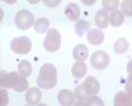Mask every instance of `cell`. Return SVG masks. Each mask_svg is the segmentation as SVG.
Returning <instances> with one entry per match:
<instances>
[{
	"label": "cell",
	"instance_id": "cell-1",
	"mask_svg": "<svg viewBox=\"0 0 132 106\" xmlns=\"http://www.w3.org/2000/svg\"><path fill=\"white\" fill-rule=\"evenodd\" d=\"M37 85L42 89H53L57 85V69L52 64H44L37 77Z\"/></svg>",
	"mask_w": 132,
	"mask_h": 106
},
{
	"label": "cell",
	"instance_id": "cell-2",
	"mask_svg": "<svg viewBox=\"0 0 132 106\" xmlns=\"http://www.w3.org/2000/svg\"><path fill=\"white\" fill-rule=\"evenodd\" d=\"M44 48L48 52H56L61 48V33L56 28H52L46 32V37L44 40Z\"/></svg>",
	"mask_w": 132,
	"mask_h": 106
},
{
	"label": "cell",
	"instance_id": "cell-3",
	"mask_svg": "<svg viewBox=\"0 0 132 106\" xmlns=\"http://www.w3.org/2000/svg\"><path fill=\"white\" fill-rule=\"evenodd\" d=\"M35 16H33V13L30 12V11L28 9H21L19 11V12L16 13V17H15V23L17 25V28L20 29H29L32 25H35Z\"/></svg>",
	"mask_w": 132,
	"mask_h": 106
},
{
	"label": "cell",
	"instance_id": "cell-4",
	"mask_svg": "<svg viewBox=\"0 0 132 106\" xmlns=\"http://www.w3.org/2000/svg\"><path fill=\"white\" fill-rule=\"evenodd\" d=\"M11 49L17 55H27V53L32 49V41L27 36H20L15 37L11 41Z\"/></svg>",
	"mask_w": 132,
	"mask_h": 106
},
{
	"label": "cell",
	"instance_id": "cell-5",
	"mask_svg": "<svg viewBox=\"0 0 132 106\" xmlns=\"http://www.w3.org/2000/svg\"><path fill=\"white\" fill-rule=\"evenodd\" d=\"M90 64L94 69H98V70L106 69L110 64V56L104 50H95L90 57Z\"/></svg>",
	"mask_w": 132,
	"mask_h": 106
},
{
	"label": "cell",
	"instance_id": "cell-6",
	"mask_svg": "<svg viewBox=\"0 0 132 106\" xmlns=\"http://www.w3.org/2000/svg\"><path fill=\"white\" fill-rule=\"evenodd\" d=\"M0 86L3 89H13L16 85H17V81L20 78V74L16 73V72H11V73H5L4 70L0 72Z\"/></svg>",
	"mask_w": 132,
	"mask_h": 106
},
{
	"label": "cell",
	"instance_id": "cell-7",
	"mask_svg": "<svg viewBox=\"0 0 132 106\" xmlns=\"http://www.w3.org/2000/svg\"><path fill=\"white\" fill-rule=\"evenodd\" d=\"M74 100H75L74 93L68 89H63L58 93V103L61 106H74L75 103Z\"/></svg>",
	"mask_w": 132,
	"mask_h": 106
},
{
	"label": "cell",
	"instance_id": "cell-8",
	"mask_svg": "<svg viewBox=\"0 0 132 106\" xmlns=\"http://www.w3.org/2000/svg\"><path fill=\"white\" fill-rule=\"evenodd\" d=\"M95 24L98 29H104L110 24V13L104 9H99L95 13Z\"/></svg>",
	"mask_w": 132,
	"mask_h": 106
},
{
	"label": "cell",
	"instance_id": "cell-9",
	"mask_svg": "<svg viewBox=\"0 0 132 106\" xmlns=\"http://www.w3.org/2000/svg\"><path fill=\"white\" fill-rule=\"evenodd\" d=\"M87 40H89V42L91 45H99L104 41V33L98 28L90 29L87 32Z\"/></svg>",
	"mask_w": 132,
	"mask_h": 106
},
{
	"label": "cell",
	"instance_id": "cell-10",
	"mask_svg": "<svg viewBox=\"0 0 132 106\" xmlns=\"http://www.w3.org/2000/svg\"><path fill=\"white\" fill-rule=\"evenodd\" d=\"M65 15L69 20L71 21H78L79 16H81V9L79 5L75 4V3H69L68 5L65 7Z\"/></svg>",
	"mask_w": 132,
	"mask_h": 106
},
{
	"label": "cell",
	"instance_id": "cell-11",
	"mask_svg": "<svg viewBox=\"0 0 132 106\" xmlns=\"http://www.w3.org/2000/svg\"><path fill=\"white\" fill-rule=\"evenodd\" d=\"M73 57L77 62H85V60L89 57V49H87V47L83 44L77 45L73 49Z\"/></svg>",
	"mask_w": 132,
	"mask_h": 106
},
{
	"label": "cell",
	"instance_id": "cell-12",
	"mask_svg": "<svg viewBox=\"0 0 132 106\" xmlns=\"http://www.w3.org/2000/svg\"><path fill=\"white\" fill-rule=\"evenodd\" d=\"M41 98H42V94H41V92L37 88L28 89L27 95H25V100H27L28 105H38L40 101H41Z\"/></svg>",
	"mask_w": 132,
	"mask_h": 106
},
{
	"label": "cell",
	"instance_id": "cell-13",
	"mask_svg": "<svg viewBox=\"0 0 132 106\" xmlns=\"http://www.w3.org/2000/svg\"><path fill=\"white\" fill-rule=\"evenodd\" d=\"M83 84H85V86H86L87 92H89V94L91 95V97L93 95H96L99 93V82L95 77H91V76L87 77Z\"/></svg>",
	"mask_w": 132,
	"mask_h": 106
},
{
	"label": "cell",
	"instance_id": "cell-14",
	"mask_svg": "<svg viewBox=\"0 0 132 106\" xmlns=\"http://www.w3.org/2000/svg\"><path fill=\"white\" fill-rule=\"evenodd\" d=\"M114 106H132V97H129L124 92H119L115 95Z\"/></svg>",
	"mask_w": 132,
	"mask_h": 106
},
{
	"label": "cell",
	"instance_id": "cell-15",
	"mask_svg": "<svg viewBox=\"0 0 132 106\" xmlns=\"http://www.w3.org/2000/svg\"><path fill=\"white\" fill-rule=\"evenodd\" d=\"M87 73V65L85 62H75L71 68V74L75 78H82Z\"/></svg>",
	"mask_w": 132,
	"mask_h": 106
},
{
	"label": "cell",
	"instance_id": "cell-16",
	"mask_svg": "<svg viewBox=\"0 0 132 106\" xmlns=\"http://www.w3.org/2000/svg\"><path fill=\"white\" fill-rule=\"evenodd\" d=\"M129 48V42L127 39L124 37H119L116 40V42L114 44V50L115 53H118V55H123V53H126Z\"/></svg>",
	"mask_w": 132,
	"mask_h": 106
},
{
	"label": "cell",
	"instance_id": "cell-17",
	"mask_svg": "<svg viewBox=\"0 0 132 106\" xmlns=\"http://www.w3.org/2000/svg\"><path fill=\"white\" fill-rule=\"evenodd\" d=\"M124 23V15L122 11H115V12L110 13V24L112 27H120Z\"/></svg>",
	"mask_w": 132,
	"mask_h": 106
},
{
	"label": "cell",
	"instance_id": "cell-18",
	"mask_svg": "<svg viewBox=\"0 0 132 106\" xmlns=\"http://www.w3.org/2000/svg\"><path fill=\"white\" fill-rule=\"evenodd\" d=\"M17 73L20 74L21 77H25V78L29 77L30 73H32V65H30V62L27 61V60L20 61L19 68H17Z\"/></svg>",
	"mask_w": 132,
	"mask_h": 106
},
{
	"label": "cell",
	"instance_id": "cell-19",
	"mask_svg": "<svg viewBox=\"0 0 132 106\" xmlns=\"http://www.w3.org/2000/svg\"><path fill=\"white\" fill-rule=\"evenodd\" d=\"M73 93L75 95L77 101H86L87 98H90V94H89V92H87L85 84H81L79 86H77Z\"/></svg>",
	"mask_w": 132,
	"mask_h": 106
},
{
	"label": "cell",
	"instance_id": "cell-20",
	"mask_svg": "<svg viewBox=\"0 0 132 106\" xmlns=\"http://www.w3.org/2000/svg\"><path fill=\"white\" fill-rule=\"evenodd\" d=\"M35 31L38 32V33H45L49 28V20L45 19V17H40L35 21Z\"/></svg>",
	"mask_w": 132,
	"mask_h": 106
},
{
	"label": "cell",
	"instance_id": "cell-21",
	"mask_svg": "<svg viewBox=\"0 0 132 106\" xmlns=\"http://www.w3.org/2000/svg\"><path fill=\"white\" fill-rule=\"evenodd\" d=\"M74 29H75L77 36L82 37V36L85 35V32H89V31H90V29H89V23H87L86 20H78V21L75 23Z\"/></svg>",
	"mask_w": 132,
	"mask_h": 106
},
{
	"label": "cell",
	"instance_id": "cell-22",
	"mask_svg": "<svg viewBox=\"0 0 132 106\" xmlns=\"http://www.w3.org/2000/svg\"><path fill=\"white\" fill-rule=\"evenodd\" d=\"M120 3L118 0H103V9L107 11L108 13H112L115 11H118Z\"/></svg>",
	"mask_w": 132,
	"mask_h": 106
},
{
	"label": "cell",
	"instance_id": "cell-23",
	"mask_svg": "<svg viewBox=\"0 0 132 106\" xmlns=\"http://www.w3.org/2000/svg\"><path fill=\"white\" fill-rule=\"evenodd\" d=\"M28 86H29L28 80H27L25 77H21V76H20V78H19V81H17V85L13 88V90H15V92H17V93L28 92Z\"/></svg>",
	"mask_w": 132,
	"mask_h": 106
},
{
	"label": "cell",
	"instance_id": "cell-24",
	"mask_svg": "<svg viewBox=\"0 0 132 106\" xmlns=\"http://www.w3.org/2000/svg\"><path fill=\"white\" fill-rule=\"evenodd\" d=\"M85 106H104V102L101 97L98 95H93V97L87 98L85 101Z\"/></svg>",
	"mask_w": 132,
	"mask_h": 106
},
{
	"label": "cell",
	"instance_id": "cell-25",
	"mask_svg": "<svg viewBox=\"0 0 132 106\" xmlns=\"http://www.w3.org/2000/svg\"><path fill=\"white\" fill-rule=\"evenodd\" d=\"M122 12L124 16L132 17V0H124V2H122Z\"/></svg>",
	"mask_w": 132,
	"mask_h": 106
},
{
	"label": "cell",
	"instance_id": "cell-26",
	"mask_svg": "<svg viewBox=\"0 0 132 106\" xmlns=\"http://www.w3.org/2000/svg\"><path fill=\"white\" fill-rule=\"evenodd\" d=\"M8 105V93L5 89L2 88L0 90V106H7Z\"/></svg>",
	"mask_w": 132,
	"mask_h": 106
},
{
	"label": "cell",
	"instance_id": "cell-27",
	"mask_svg": "<svg viewBox=\"0 0 132 106\" xmlns=\"http://www.w3.org/2000/svg\"><path fill=\"white\" fill-rule=\"evenodd\" d=\"M126 93L132 97V74H128V77L126 80Z\"/></svg>",
	"mask_w": 132,
	"mask_h": 106
},
{
	"label": "cell",
	"instance_id": "cell-28",
	"mask_svg": "<svg viewBox=\"0 0 132 106\" xmlns=\"http://www.w3.org/2000/svg\"><path fill=\"white\" fill-rule=\"evenodd\" d=\"M61 0H44V4H45L46 7H57L60 5Z\"/></svg>",
	"mask_w": 132,
	"mask_h": 106
},
{
	"label": "cell",
	"instance_id": "cell-29",
	"mask_svg": "<svg viewBox=\"0 0 132 106\" xmlns=\"http://www.w3.org/2000/svg\"><path fill=\"white\" fill-rule=\"evenodd\" d=\"M127 72H128V74H132V58L127 64Z\"/></svg>",
	"mask_w": 132,
	"mask_h": 106
},
{
	"label": "cell",
	"instance_id": "cell-30",
	"mask_svg": "<svg viewBox=\"0 0 132 106\" xmlns=\"http://www.w3.org/2000/svg\"><path fill=\"white\" fill-rule=\"evenodd\" d=\"M83 4H86V5H93V4H95V0H83Z\"/></svg>",
	"mask_w": 132,
	"mask_h": 106
},
{
	"label": "cell",
	"instance_id": "cell-31",
	"mask_svg": "<svg viewBox=\"0 0 132 106\" xmlns=\"http://www.w3.org/2000/svg\"><path fill=\"white\" fill-rule=\"evenodd\" d=\"M74 106H85V101H77Z\"/></svg>",
	"mask_w": 132,
	"mask_h": 106
},
{
	"label": "cell",
	"instance_id": "cell-32",
	"mask_svg": "<svg viewBox=\"0 0 132 106\" xmlns=\"http://www.w3.org/2000/svg\"><path fill=\"white\" fill-rule=\"evenodd\" d=\"M37 106H48V105H45V103H38Z\"/></svg>",
	"mask_w": 132,
	"mask_h": 106
},
{
	"label": "cell",
	"instance_id": "cell-33",
	"mask_svg": "<svg viewBox=\"0 0 132 106\" xmlns=\"http://www.w3.org/2000/svg\"><path fill=\"white\" fill-rule=\"evenodd\" d=\"M28 106H30V105H28Z\"/></svg>",
	"mask_w": 132,
	"mask_h": 106
}]
</instances>
